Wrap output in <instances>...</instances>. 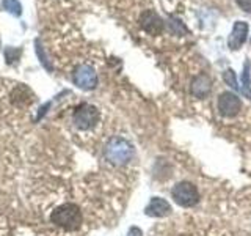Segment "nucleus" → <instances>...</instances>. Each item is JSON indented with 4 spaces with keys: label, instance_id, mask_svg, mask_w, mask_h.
Segmentation results:
<instances>
[{
    "label": "nucleus",
    "instance_id": "f257e3e1",
    "mask_svg": "<svg viewBox=\"0 0 251 236\" xmlns=\"http://www.w3.org/2000/svg\"><path fill=\"white\" fill-rule=\"evenodd\" d=\"M50 222L53 225L60 227L61 230L66 232H75L80 228L83 222L82 211L78 209L74 203H63L58 208H55L50 214Z\"/></svg>",
    "mask_w": 251,
    "mask_h": 236
},
{
    "label": "nucleus",
    "instance_id": "f03ea898",
    "mask_svg": "<svg viewBox=\"0 0 251 236\" xmlns=\"http://www.w3.org/2000/svg\"><path fill=\"white\" fill-rule=\"evenodd\" d=\"M104 157L113 165H124L130 162V159L133 157V148L129 144V140L123 137H113L105 145Z\"/></svg>",
    "mask_w": 251,
    "mask_h": 236
},
{
    "label": "nucleus",
    "instance_id": "7ed1b4c3",
    "mask_svg": "<svg viewBox=\"0 0 251 236\" xmlns=\"http://www.w3.org/2000/svg\"><path fill=\"white\" fill-rule=\"evenodd\" d=\"M100 121L99 110L91 104H80L73 114V124L77 131L88 132L94 129Z\"/></svg>",
    "mask_w": 251,
    "mask_h": 236
},
{
    "label": "nucleus",
    "instance_id": "20e7f679",
    "mask_svg": "<svg viewBox=\"0 0 251 236\" xmlns=\"http://www.w3.org/2000/svg\"><path fill=\"white\" fill-rule=\"evenodd\" d=\"M171 195L175 202L180 206H185V208H190L193 205L198 203L200 200V194H198V189H196L192 183L188 181H182V183H177L175 187H173Z\"/></svg>",
    "mask_w": 251,
    "mask_h": 236
},
{
    "label": "nucleus",
    "instance_id": "39448f33",
    "mask_svg": "<svg viewBox=\"0 0 251 236\" xmlns=\"http://www.w3.org/2000/svg\"><path fill=\"white\" fill-rule=\"evenodd\" d=\"M74 84L82 90H93L98 85V74L93 66L80 65L74 71Z\"/></svg>",
    "mask_w": 251,
    "mask_h": 236
},
{
    "label": "nucleus",
    "instance_id": "423d86ee",
    "mask_svg": "<svg viewBox=\"0 0 251 236\" xmlns=\"http://www.w3.org/2000/svg\"><path fill=\"white\" fill-rule=\"evenodd\" d=\"M218 110L223 117H235L242 110V101L237 94L231 91H225L218 98Z\"/></svg>",
    "mask_w": 251,
    "mask_h": 236
},
{
    "label": "nucleus",
    "instance_id": "0eeeda50",
    "mask_svg": "<svg viewBox=\"0 0 251 236\" xmlns=\"http://www.w3.org/2000/svg\"><path fill=\"white\" fill-rule=\"evenodd\" d=\"M140 26L143 30H146L151 35H159L163 30V21L160 16L152 10H146L140 16Z\"/></svg>",
    "mask_w": 251,
    "mask_h": 236
},
{
    "label": "nucleus",
    "instance_id": "6e6552de",
    "mask_svg": "<svg viewBox=\"0 0 251 236\" xmlns=\"http://www.w3.org/2000/svg\"><path fill=\"white\" fill-rule=\"evenodd\" d=\"M247 38H248V24L243 21H237L234 24L229 38H227V44H229L232 51H237L245 44Z\"/></svg>",
    "mask_w": 251,
    "mask_h": 236
},
{
    "label": "nucleus",
    "instance_id": "1a4fd4ad",
    "mask_svg": "<svg viewBox=\"0 0 251 236\" xmlns=\"http://www.w3.org/2000/svg\"><path fill=\"white\" fill-rule=\"evenodd\" d=\"M210 88H212L210 79L206 74L196 76L192 81V94H193L195 98H198V99H202V98L209 96Z\"/></svg>",
    "mask_w": 251,
    "mask_h": 236
},
{
    "label": "nucleus",
    "instance_id": "9d476101",
    "mask_svg": "<svg viewBox=\"0 0 251 236\" xmlns=\"http://www.w3.org/2000/svg\"><path fill=\"white\" fill-rule=\"evenodd\" d=\"M170 211H171L170 203L167 200L160 199V197H155V199H152L146 206V214L148 216H154V217H163V216L170 214Z\"/></svg>",
    "mask_w": 251,
    "mask_h": 236
},
{
    "label": "nucleus",
    "instance_id": "9b49d317",
    "mask_svg": "<svg viewBox=\"0 0 251 236\" xmlns=\"http://www.w3.org/2000/svg\"><path fill=\"white\" fill-rule=\"evenodd\" d=\"M242 93L251 99V81H250V61L245 63L242 73Z\"/></svg>",
    "mask_w": 251,
    "mask_h": 236
},
{
    "label": "nucleus",
    "instance_id": "f8f14e48",
    "mask_svg": "<svg viewBox=\"0 0 251 236\" xmlns=\"http://www.w3.org/2000/svg\"><path fill=\"white\" fill-rule=\"evenodd\" d=\"M5 6H6V10L14 16L22 14V5L19 3V0H6Z\"/></svg>",
    "mask_w": 251,
    "mask_h": 236
},
{
    "label": "nucleus",
    "instance_id": "ddd939ff",
    "mask_svg": "<svg viewBox=\"0 0 251 236\" xmlns=\"http://www.w3.org/2000/svg\"><path fill=\"white\" fill-rule=\"evenodd\" d=\"M21 55V49H18V47H6L5 51V57H6V61L8 63H13L19 59Z\"/></svg>",
    "mask_w": 251,
    "mask_h": 236
},
{
    "label": "nucleus",
    "instance_id": "4468645a",
    "mask_svg": "<svg viewBox=\"0 0 251 236\" xmlns=\"http://www.w3.org/2000/svg\"><path fill=\"white\" fill-rule=\"evenodd\" d=\"M35 44H36V54H38V57L41 59V63H43V65H44L47 69H50V63H49V60H47V57H46L44 52H43V46H41V43H39L38 39H36Z\"/></svg>",
    "mask_w": 251,
    "mask_h": 236
},
{
    "label": "nucleus",
    "instance_id": "2eb2a0df",
    "mask_svg": "<svg viewBox=\"0 0 251 236\" xmlns=\"http://www.w3.org/2000/svg\"><path fill=\"white\" fill-rule=\"evenodd\" d=\"M225 81L227 85H231L234 90H237L239 87H237V82H235V76H234V71L232 69H227L225 71Z\"/></svg>",
    "mask_w": 251,
    "mask_h": 236
},
{
    "label": "nucleus",
    "instance_id": "dca6fc26",
    "mask_svg": "<svg viewBox=\"0 0 251 236\" xmlns=\"http://www.w3.org/2000/svg\"><path fill=\"white\" fill-rule=\"evenodd\" d=\"M235 2H237V5L242 8L243 11L251 13V0H235Z\"/></svg>",
    "mask_w": 251,
    "mask_h": 236
},
{
    "label": "nucleus",
    "instance_id": "f3484780",
    "mask_svg": "<svg viewBox=\"0 0 251 236\" xmlns=\"http://www.w3.org/2000/svg\"><path fill=\"white\" fill-rule=\"evenodd\" d=\"M127 236H141V232L138 230V228L133 227V228H130V230H129V235Z\"/></svg>",
    "mask_w": 251,
    "mask_h": 236
}]
</instances>
